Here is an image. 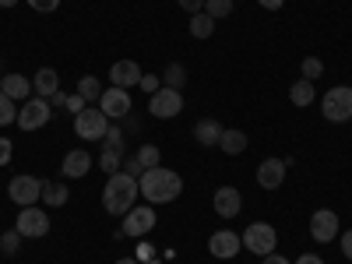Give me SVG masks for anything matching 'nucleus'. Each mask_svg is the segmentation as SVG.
Returning <instances> with one entry per match:
<instances>
[{
	"instance_id": "nucleus-1",
	"label": "nucleus",
	"mask_w": 352,
	"mask_h": 264,
	"mask_svg": "<svg viewBox=\"0 0 352 264\" xmlns=\"http://www.w3.org/2000/svg\"><path fill=\"white\" fill-rule=\"evenodd\" d=\"M138 190L148 204H169L184 194V176L176 169H166V166H152V169L141 173Z\"/></svg>"
},
{
	"instance_id": "nucleus-2",
	"label": "nucleus",
	"mask_w": 352,
	"mask_h": 264,
	"mask_svg": "<svg viewBox=\"0 0 352 264\" xmlns=\"http://www.w3.org/2000/svg\"><path fill=\"white\" fill-rule=\"evenodd\" d=\"M138 197H141L138 180L120 169V173H113L109 180H106V187H102V208H106L109 215H116V219H124V215L134 208Z\"/></svg>"
},
{
	"instance_id": "nucleus-3",
	"label": "nucleus",
	"mask_w": 352,
	"mask_h": 264,
	"mask_svg": "<svg viewBox=\"0 0 352 264\" xmlns=\"http://www.w3.org/2000/svg\"><path fill=\"white\" fill-rule=\"evenodd\" d=\"M320 113H324V120H331V124H349L352 120V88H345V85L328 88V92L320 96Z\"/></svg>"
},
{
	"instance_id": "nucleus-4",
	"label": "nucleus",
	"mask_w": 352,
	"mask_h": 264,
	"mask_svg": "<svg viewBox=\"0 0 352 264\" xmlns=\"http://www.w3.org/2000/svg\"><path fill=\"white\" fill-rule=\"evenodd\" d=\"M152 229H155V208H152L148 201H144V204H134V208L124 215V222H120V232H116V236L144 240Z\"/></svg>"
},
{
	"instance_id": "nucleus-5",
	"label": "nucleus",
	"mask_w": 352,
	"mask_h": 264,
	"mask_svg": "<svg viewBox=\"0 0 352 264\" xmlns=\"http://www.w3.org/2000/svg\"><path fill=\"white\" fill-rule=\"evenodd\" d=\"M109 131V116L99 109V106H85L78 116H74V134L81 141H102Z\"/></svg>"
},
{
	"instance_id": "nucleus-6",
	"label": "nucleus",
	"mask_w": 352,
	"mask_h": 264,
	"mask_svg": "<svg viewBox=\"0 0 352 264\" xmlns=\"http://www.w3.org/2000/svg\"><path fill=\"white\" fill-rule=\"evenodd\" d=\"M243 250H250V254H257V257H268L275 247H278V232H275V226H268V222H250L247 229H243Z\"/></svg>"
},
{
	"instance_id": "nucleus-7",
	"label": "nucleus",
	"mask_w": 352,
	"mask_h": 264,
	"mask_svg": "<svg viewBox=\"0 0 352 264\" xmlns=\"http://www.w3.org/2000/svg\"><path fill=\"white\" fill-rule=\"evenodd\" d=\"M50 116H53L50 99L32 96V99H25V102L18 106V127H21V131H39V127L50 124Z\"/></svg>"
},
{
	"instance_id": "nucleus-8",
	"label": "nucleus",
	"mask_w": 352,
	"mask_h": 264,
	"mask_svg": "<svg viewBox=\"0 0 352 264\" xmlns=\"http://www.w3.org/2000/svg\"><path fill=\"white\" fill-rule=\"evenodd\" d=\"M43 184H46V180H39V176L18 173L14 180L8 184V197H11L14 204H21V208H28V204L43 201Z\"/></svg>"
},
{
	"instance_id": "nucleus-9",
	"label": "nucleus",
	"mask_w": 352,
	"mask_h": 264,
	"mask_svg": "<svg viewBox=\"0 0 352 264\" xmlns=\"http://www.w3.org/2000/svg\"><path fill=\"white\" fill-rule=\"evenodd\" d=\"M148 113L155 116V120H173V116L184 113V96L176 92V88H159L155 96H148Z\"/></svg>"
},
{
	"instance_id": "nucleus-10",
	"label": "nucleus",
	"mask_w": 352,
	"mask_h": 264,
	"mask_svg": "<svg viewBox=\"0 0 352 264\" xmlns=\"http://www.w3.org/2000/svg\"><path fill=\"white\" fill-rule=\"evenodd\" d=\"M14 229L21 232L25 240H39V236H46V232H50V215L43 208H36V204H28V208L18 212Z\"/></svg>"
},
{
	"instance_id": "nucleus-11",
	"label": "nucleus",
	"mask_w": 352,
	"mask_h": 264,
	"mask_svg": "<svg viewBox=\"0 0 352 264\" xmlns=\"http://www.w3.org/2000/svg\"><path fill=\"white\" fill-rule=\"evenodd\" d=\"M99 109L109 116V120H124V116L131 113V96H127V88H102V99H99Z\"/></svg>"
},
{
	"instance_id": "nucleus-12",
	"label": "nucleus",
	"mask_w": 352,
	"mask_h": 264,
	"mask_svg": "<svg viewBox=\"0 0 352 264\" xmlns=\"http://www.w3.org/2000/svg\"><path fill=\"white\" fill-rule=\"evenodd\" d=\"M212 208H215V215L219 219H236L240 212H243V194H240V187H219L215 190V197H212Z\"/></svg>"
},
{
	"instance_id": "nucleus-13",
	"label": "nucleus",
	"mask_w": 352,
	"mask_h": 264,
	"mask_svg": "<svg viewBox=\"0 0 352 264\" xmlns=\"http://www.w3.org/2000/svg\"><path fill=\"white\" fill-rule=\"evenodd\" d=\"M310 236H314L317 243L338 240V215H335L331 208H317V212L310 215Z\"/></svg>"
},
{
	"instance_id": "nucleus-14",
	"label": "nucleus",
	"mask_w": 352,
	"mask_h": 264,
	"mask_svg": "<svg viewBox=\"0 0 352 264\" xmlns=\"http://www.w3.org/2000/svg\"><path fill=\"white\" fill-rule=\"evenodd\" d=\"M208 250H212V257L229 261V257H236L243 250V240L232 229H219V232H212V236H208Z\"/></svg>"
},
{
	"instance_id": "nucleus-15",
	"label": "nucleus",
	"mask_w": 352,
	"mask_h": 264,
	"mask_svg": "<svg viewBox=\"0 0 352 264\" xmlns=\"http://www.w3.org/2000/svg\"><path fill=\"white\" fill-rule=\"evenodd\" d=\"M257 184L261 190H278L285 184V159H264L257 166Z\"/></svg>"
},
{
	"instance_id": "nucleus-16",
	"label": "nucleus",
	"mask_w": 352,
	"mask_h": 264,
	"mask_svg": "<svg viewBox=\"0 0 352 264\" xmlns=\"http://www.w3.org/2000/svg\"><path fill=\"white\" fill-rule=\"evenodd\" d=\"M88 169H92V155L85 148H74L60 162V180H81V176H88Z\"/></svg>"
},
{
	"instance_id": "nucleus-17",
	"label": "nucleus",
	"mask_w": 352,
	"mask_h": 264,
	"mask_svg": "<svg viewBox=\"0 0 352 264\" xmlns=\"http://www.w3.org/2000/svg\"><path fill=\"white\" fill-rule=\"evenodd\" d=\"M0 92L11 96L14 102H25V99H32V78H25V74H4V81H0Z\"/></svg>"
},
{
	"instance_id": "nucleus-18",
	"label": "nucleus",
	"mask_w": 352,
	"mask_h": 264,
	"mask_svg": "<svg viewBox=\"0 0 352 264\" xmlns=\"http://www.w3.org/2000/svg\"><path fill=\"white\" fill-rule=\"evenodd\" d=\"M141 67L134 64V60H116L113 67H109V81L116 85V88H134L138 81H141Z\"/></svg>"
},
{
	"instance_id": "nucleus-19",
	"label": "nucleus",
	"mask_w": 352,
	"mask_h": 264,
	"mask_svg": "<svg viewBox=\"0 0 352 264\" xmlns=\"http://www.w3.org/2000/svg\"><path fill=\"white\" fill-rule=\"evenodd\" d=\"M222 131H226V127H222L219 120L204 116V120H197V124H194V141H197V144H204V148H219Z\"/></svg>"
},
{
	"instance_id": "nucleus-20",
	"label": "nucleus",
	"mask_w": 352,
	"mask_h": 264,
	"mask_svg": "<svg viewBox=\"0 0 352 264\" xmlns=\"http://www.w3.org/2000/svg\"><path fill=\"white\" fill-rule=\"evenodd\" d=\"M32 92L43 96V99H50L53 92H60V74H56L53 67H39L36 78H32Z\"/></svg>"
},
{
	"instance_id": "nucleus-21",
	"label": "nucleus",
	"mask_w": 352,
	"mask_h": 264,
	"mask_svg": "<svg viewBox=\"0 0 352 264\" xmlns=\"http://www.w3.org/2000/svg\"><path fill=\"white\" fill-rule=\"evenodd\" d=\"M247 144H250V141H247V134H243L240 127H226L222 138H219V148H222L226 155H243Z\"/></svg>"
},
{
	"instance_id": "nucleus-22",
	"label": "nucleus",
	"mask_w": 352,
	"mask_h": 264,
	"mask_svg": "<svg viewBox=\"0 0 352 264\" xmlns=\"http://www.w3.org/2000/svg\"><path fill=\"white\" fill-rule=\"evenodd\" d=\"M314 99H317V88H314V81H307V78H300L296 85L289 88V102L292 106H314Z\"/></svg>"
},
{
	"instance_id": "nucleus-23",
	"label": "nucleus",
	"mask_w": 352,
	"mask_h": 264,
	"mask_svg": "<svg viewBox=\"0 0 352 264\" xmlns=\"http://www.w3.org/2000/svg\"><path fill=\"white\" fill-rule=\"evenodd\" d=\"M67 197H71V190L64 187V180H46L43 184V201L50 204V208H64Z\"/></svg>"
},
{
	"instance_id": "nucleus-24",
	"label": "nucleus",
	"mask_w": 352,
	"mask_h": 264,
	"mask_svg": "<svg viewBox=\"0 0 352 264\" xmlns=\"http://www.w3.org/2000/svg\"><path fill=\"white\" fill-rule=\"evenodd\" d=\"M78 96L92 106V102H99L102 99V85H99V78L96 74H85L81 81H78Z\"/></svg>"
},
{
	"instance_id": "nucleus-25",
	"label": "nucleus",
	"mask_w": 352,
	"mask_h": 264,
	"mask_svg": "<svg viewBox=\"0 0 352 264\" xmlns=\"http://www.w3.org/2000/svg\"><path fill=\"white\" fill-rule=\"evenodd\" d=\"M212 32H215V18H208L204 11L190 14V36L194 39H212Z\"/></svg>"
},
{
	"instance_id": "nucleus-26",
	"label": "nucleus",
	"mask_w": 352,
	"mask_h": 264,
	"mask_svg": "<svg viewBox=\"0 0 352 264\" xmlns=\"http://www.w3.org/2000/svg\"><path fill=\"white\" fill-rule=\"evenodd\" d=\"M159 78H162V85H166V88H176V92H180V88L187 85V67H184V64H169Z\"/></svg>"
},
{
	"instance_id": "nucleus-27",
	"label": "nucleus",
	"mask_w": 352,
	"mask_h": 264,
	"mask_svg": "<svg viewBox=\"0 0 352 264\" xmlns=\"http://www.w3.org/2000/svg\"><path fill=\"white\" fill-rule=\"evenodd\" d=\"M232 0H204V14L208 18H215V21H222V18H229L232 14Z\"/></svg>"
},
{
	"instance_id": "nucleus-28",
	"label": "nucleus",
	"mask_w": 352,
	"mask_h": 264,
	"mask_svg": "<svg viewBox=\"0 0 352 264\" xmlns=\"http://www.w3.org/2000/svg\"><path fill=\"white\" fill-rule=\"evenodd\" d=\"M8 124H18V106L11 96L0 92V127H8Z\"/></svg>"
},
{
	"instance_id": "nucleus-29",
	"label": "nucleus",
	"mask_w": 352,
	"mask_h": 264,
	"mask_svg": "<svg viewBox=\"0 0 352 264\" xmlns=\"http://www.w3.org/2000/svg\"><path fill=\"white\" fill-rule=\"evenodd\" d=\"M134 155H138V162H141L144 169H152V166H159V162H162V152L155 148V144H141V148H138Z\"/></svg>"
},
{
	"instance_id": "nucleus-30",
	"label": "nucleus",
	"mask_w": 352,
	"mask_h": 264,
	"mask_svg": "<svg viewBox=\"0 0 352 264\" xmlns=\"http://www.w3.org/2000/svg\"><path fill=\"white\" fill-rule=\"evenodd\" d=\"M102 148H113V152H120V155H124L127 141H124V131H120V124L106 131V138H102Z\"/></svg>"
},
{
	"instance_id": "nucleus-31",
	"label": "nucleus",
	"mask_w": 352,
	"mask_h": 264,
	"mask_svg": "<svg viewBox=\"0 0 352 264\" xmlns=\"http://www.w3.org/2000/svg\"><path fill=\"white\" fill-rule=\"evenodd\" d=\"M21 240H25V236H21V232H18V229H8V232H4V236H0V250H4L8 257H14V254L21 250Z\"/></svg>"
},
{
	"instance_id": "nucleus-32",
	"label": "nucleus",
	"mask_w": 352,
	"mask_h": 264,
	"mask_svg": "<svg viewBox=\"0 0 352 264\" xmlns=\"http://www.w3.org/2000/svg\"><path fill=\"white\" fill-rule=\"evenodd\" d=\"M120 162H124L120 152H113V148H102V152H99V166H102L109 176H113V173H120Z\"/></svg>"
},
{
	"instance_id": "nucleus-33",
	"label": "nucleus",
	"mask_w": 352,
	"mask_h": 264,
	"mask_svg": "<svg viewBox=\"0 0 352 264\" xmlns=\"http://www.w3.org/2000/svg\"><path fill=\"white\" fill-rule=\"evenodd\" d=\"M300 71H303V78H307V81H317L320 74H324V60H320V56H307Z\"/></svg>"
},
{
	"instance_id": "nucleus-34",
	"label": "nucleus",
	"mask_w": 352,
	"mask_h": 264,
	"mask_svg": "<svg viewBox=\"0 0 352 264\" xmlns=\"http://www.w3.org/2000/svg\"><path fill=\"white\" fill-rule=\"evenodd\" d=\"M138 85H141V92H144V96H155L159 88H162V78H159V74H141Z\"/></svg>"
},
{
	"instance_id": "nucleus-35",
	"label": "nucleus",
	"mask_w": 352,
	"mask_h": 264,
	"mask_svg": "<svg viewBox=\"0 0 352 264\" xmlns=\"http://www.w3.org/2000/svg\"><path fill=\"white\" fill-rule=\"evenodd\" d=\"M32 11H39V14H53L56 8H60V0H25Z\"/></svg>"
},
{
	"instance_id": "nucleus-36",
	"label": "nucleus",
	"mask_w": 352,
	"mask_h": 264,
	"mask_svg": "<svg viewBox=\"0 0 352 264\" xmlns=\"http://www.w3.org/2000/svg\"><path fill=\"white\" fill-rule=\"evenodd\" d=\"M120 169H124L127 176H134V180H141V173H144V166L138 162V155H131V159H124V162H120Z\"/></svg>"
},
{
	"instance_id": "nucleus-37",
	"label": "nucleus",
	"mask_w": 352,
	"mask_h": 264,
	"mask_svg": "<svg viewBox=\"0 0 352 264\" xmlns=\"http://www.w3.org/2000/svg\"><path fill=\"white\" fill-rule=\"evenodd\" d=\"M11 155H14L11 138H0V166H8V162H11Z\"/></svg>"
},
{
	"instance_id": "nucleus-38",
	"label": "nucleus",
	"mask_w": 352,
	"mask_h": 264,
	"mask_svg": "<svg viewBox=\"0 0 352 264\" xmlns=\"http://www.w3.org/2000/svg\"><path fill=\"white\" fill-rule=\"evenodd\" d=\"M134 257H138L141 264H144V261H152V257H155V247H152V243H144V240H141V243H138V254H134Z\"/></svg>"
},
{
	"instance_id": "nucleus-39",
	"label": "nucleus",
	"mask_w": 352,
	"mask_h": 264,
	"mask_svg": "<svg viewBox=\"0 0 352 264\" xmlns=\"http://www.w3.org/2000/svg\"><path fill=\"white\" fill-rule=\"evenodd\" d=\"M85 106H88V102H85V99H81V96H78V92H74V96H67V106H64V109H67V113H74V116H78V113H81V109H85Z\"/></svg>"
},
{
	"instance_id": "nucleus-40",
	"label": "nucleus",
	"mask_w": 352,
	"mask_h": 264,
	"mask_svg": "<svg viewBox=\"0 0 352 264\" xmlns=\"http://www.w3.org/2000/svg\"><path fill=\"white\" fill-rule=\"evenodd\" d=\"M338 243H342V254L352 261V229H345V232H338Z\"/></svg>"
},
{
	"instance_id": "nucleus-41",
	"label": "nucleus",
	"mask_w": 352,
	"mask_h": 264,
	"mask_svg": "<svg viewBox=\"0 0 352 264\" xmlns=\"http://www.w3.org/2000/svg\"><path fill=\"white\" fill-rule=\"evenodd\" d=\"M184 11H190V14H197V11H204V0H176Z\"/></svg>"
},
{
	"instance_id": "nucleus-42",
	"label": "nucleus",
	"mask_w": 352,
	"mask_h": 264,
	"mask_svg": "<svg viewBox=\"0 0 352 264\" xmlns=\"http://www.w3.org/2000/svg\"><path fill=\"white\" fill-rule=\"evenodd\" d=\"M292 264H324V257H320V254H300Z\"/></svg>"
},
{
	"instance_id": "nucleus-43",
	"label": "nucleus",
	"mask_w": 352,
	"mask_h": 264,
	"mask_svg": "<svg viewBox=\"0 0 352 264\" xmlns=\"http://www.w3.org/2000/svg\"><path fill=\"white\" fill-rule=\"evenodd\" d=\"M257 4H261L264 11H282V4H285V0H257Z\"/></svg>"
},
{
	"instance_id": "nucleus-44",
	"label": "nucleus",
	"mask_w": 352,
	"mask_h": 264,
	"mask_svg": "<svg viewBox=\"0 0 352 264\" xmlns=\"http://www.w3.org/2000/svg\"><path fill=\"white\" fill-rule=\"evenodd\" d=\"M50 106H60V109H64V106H67V96H64V92H53V96H50Z\"/></svg>"
},
{
	"instance_id": "nucleus-45",
	"label": "nucleus",
	"mask_w": 352,
	"mask_h": 264,
	"mask_svg": "<svg viewBox=\"0 0 352 264\" xmlns=\"http://www.w3.org/2000/svg\"><path fill=\"white\" fill-rule=\"evenodd\" d=\"M264 264H289V257H282V254H275V250H272L268 257H264Z\"/></svg>"
},
{
	"instance_id": "nucleus-46",
	"label": "nucleus",
	"mask_w": 352,
	"mask_h": 264,
	"mask_svg": "<svg viewBox=\"0 0 352 264\" xmlns=\"http://www.w3.org/2000/svg\"><path fill=\"white\" fill-rule=\"evenodd\" d=\"M116 264H141V261H138V257H120Z\"/></svg>"
},
{
	"instance_id": "nucleus-47",
	"label": "nucleus",
	"mask_w": 352,
	"mask_h": 264,
	"mask_svg": "<svg viewBox=\"0 0 352 264\" xmlns=\"http://www.w3.org/2000/svg\"><path fill=\"white\" fill-rule=\"evenodd\" d=\"M14 4H21V0H0V8H14Z\"/></svg>"
},
{
	"instance_id": "nucleus-48",
	"label": "nucleus",
	"mask_w": 352,
	"mask_h": 264,
	"mask_svg": "<svg viewBox=\"0 0 352 264\" xmlns=\"http://www.w3.org/2000/svg\"><path fill=\"white\" fill-rule=\"evenodd\" d=\"M0 81H4V74H0Z\"/></svg>"
}]
</instances>
